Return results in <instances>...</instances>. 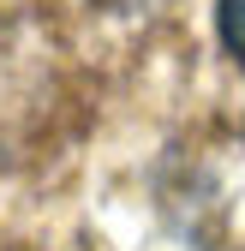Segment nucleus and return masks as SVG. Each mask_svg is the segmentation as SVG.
Masks as SVG:
<instances>
[{
    "label": "nucleus",
    "mask_w": 245,
    "mask_h": 251,
    "mask_svg": "<svg viewBox=\"0 0 245 251\" xmlns=\"http://www.w3.org/2000/svg\"><path fill=\"white\" fill-rule=\"evenodd\" d=\"M221 42L233 48V60H245V0H221Z\"/></svg>",
    "instance_id": "f257e3e1"
},
{
    "label": "nucleus",
    "mask_w": 245,
    "mask_h": 251,
    "mask_svg": "<svg viewBox=\"0 0 245 251\" xmlns=\"http://www.w3.org/2000/svg\"><path fill=\"white\" fill-rule=\"evenodd\" d=\"M96 6H108V12H149V6H162V0H96Z\"/></svg>",
    "instance_id": "f03ea898"
}]
</instances>
